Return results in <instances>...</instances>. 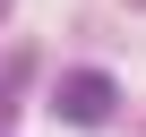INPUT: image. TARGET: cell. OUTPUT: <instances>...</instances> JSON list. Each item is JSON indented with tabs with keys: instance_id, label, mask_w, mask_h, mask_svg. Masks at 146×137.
<instances>
[{
	"instance_id": "cell-1",
	"label": "cell",
	"mask_w": 146,
	"mask_h": 137,
	"mask_svg": "<svg viewBox=\"0 0 146 137\" xmlns=\"http://www.w3.org/2000/svg\"><path fill=\"white\" fill-rule=\"evenodd\" d=\"M52 111H60L69 128H103V120L120 111V86L103 77V68H78V77H60V94H52Z\"/></svg>"
},
{
	"instance_id": "cell-2",
	"label": "cell",
	"mask_w": 146,
	"mask_h": 137,
	"mask_svg": "<svg viewBox=\"0 0 146 137\" xmlns=\"http://www.w3.org/2000/svg\"><path fill=\"white\" fill-rule=\"evenodd\" d=\"M0 9H9V0H0Z\"/></svg>"
}]
</instances>
